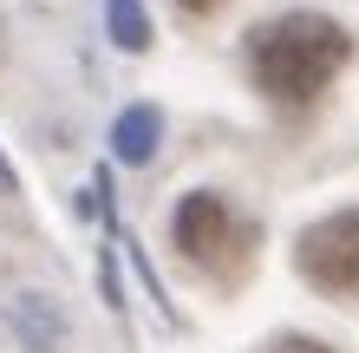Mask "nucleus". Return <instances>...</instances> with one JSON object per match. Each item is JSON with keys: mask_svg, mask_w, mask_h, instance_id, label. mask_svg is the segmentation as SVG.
<instances>
[{"mask_svg": "<svg viewBox=\"0 0 359 353\" xmlns=\"http://www.w3.org/2000/svg\"><path fill=\"white\" fill-rule=\"evenodd\" d=\"M0 190H13V164L7 157H0Z\"/></svg>", "mask_w": 359, "mask_h": 353, "instance_id": "nucleus-8", "label": "nucleus"}, {"mask_svg": "<svg viewBox=\"0 0 359 353\" xmlns=\"http://www.w3.org/2000/svg\"><path fill=\"white\" fill-rule=\"evenodd\" d=\"M104 27H111V39L124 53H144L151 46V20H144L137 0H104Z\"/></svg>", "mask_w": 359, "mask_h": 353, "instance_id": "nucleus-6", "label": "nucleus"}, {"mask_svg": "<svg viewBox=\"0 0 359 353\" xmlns=\"http://www.w3.org/2000/svg\"><path fill=\"white\" fill-rule=\"evenodd\" d=\"M183 7H196V13H203V7H222V0H183Z\"/></svg>", "mask_w": 359, "mask_h": 353, "instance_id": "nucleus-9", "label": "nucleus"}, {"mask_svg": "<svg viewBox=\"0 0 359 353\" xmlns=\"http://www.w3.org/2000/svg\"><path fill=\"white\" fill-rule=\"evenodd\" d=\"M248 39H255V46H248L255 86L268 98H281V105L320 98L333 86V72L353 59V33L340 20H327V13H281V20H268V27L248 33Z\"/></svg>", "mask_w": 359, "mask_h": 353, "instance_id": "nucleus-1", "label": "nucleus"}, {"mask_svg": "<svg viewBox=\"0 0 359 353\" xmlns=\"http://www.w3.org/2000/svg\"><path fill=\"white\" fill-rule=\"evenodd\" d=\"M274 353H333V347L313 340V334H281V340H274Z\"/></svg>", "mask_w": 359, "mask_h": 353, "instance_id": "nucleus-7", "label": "nucleus"}, {"mask_svg": "<svg viewBox=\"0 0 359 353\" xmlns=\"http://www.w3.org/2000/svg\"><path fill=\"white\" fill-rule=\"evenodd\" d=\"M13 327H20V340L33 353H59V340H66V321H59V307L46 295H20L13 301Z\"/></svg>", "mask_w": 359, "mask_h": 353, "instance_id": "nucleus-5", "label": "nucleus"}, {"mask_svg": "<svg viewBox=\"0 0 359 353\" xmlns=\"http://www.w3.org/2000/svg\"><path fill=\"white\" fill-rule=\"evenodd\" d=\"M157 138H163L157 105H131V112L111 124V151H118V164H151V157H157Z\"/></svg>", "mask_w": 359, "mask_h": 353, "instance_id": "nucleus-4", "label": "nucleus"}, {"mask_svg": "<svg viewBox=\"0 0 359 353\" xmlns=\"http://www.w3.org/2000/svg\"><path fill=\"white\" fill-rule=\"evenodd\" d=\"M301 275L327 295H353L359 288V210H333L301 229Z\"/></svg>", "mask_w": 359, "mask_h": 353, "instance_id": "nucleus-2", "label": "nucleus"}, {"mask_svg": "<svg viewBox=\"0 0 359 353\" xmlns=\"http://www.w3.org/2000/svg\"><path fill=\"white\" fill-rule=\"evenodd\" d=\"M236 216H229V203L216 190H189L177 203V248L189 262H203V268H229V248H236Z\"/></svg>", "mask_w": 359, "mask_h": 353, "instance_id": "nucleus-3", "label": "nucleus"}]
</instances>
